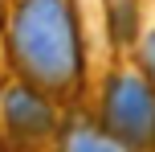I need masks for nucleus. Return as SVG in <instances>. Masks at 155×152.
<instances>
[{"instance_id":"20e7f679","label":"nucleus","mask_w":155,"mask_h":152,"mask_svg":"<svg viewBox=\"0 0 155 152\" xmlns=\"http://www.w3.org/2000/svg\"><path fill=\"white\" fill-rule=\"evenodd\" d=\"M70 144H74V148H118V140H90V136L82 132V136L70 140Z\"/></svg>"},{"instance_id":"39448f33","label":"nucleus","mask_w":155,"mask_h":152,"mask_svg":"<svg viewBox=\"0 0 155 152\" xmlns=\"http://www.w3.org/2000/svg\"><path fill=\"white\" fill-rule=\"evenodd\" d=\"M143 58H147V70H151V78H155V33L147 37V45H143Z\"/></svg>"},{"instance_id":"7ed1b4c3","label":"nucleus","mask_w":155,"mask_h":152,"mask_svg":"<svg viewBox=\"0 0 155 152\" xmlns=\"http://www.w3.org/2000/svg\"><path fill=\"white\" fill-rule=\"evenodd\" d=\"M4 119H8V128L21 132V136H41V132H49L53 115H49V107L41 103L29 87H12L4 95Z\"/></svg>"},{"instance_id":"f257e3e1","label":"nucleus","mask_w":155,"mask_h":152,"mask_svg":"<svg viewBox=\"0 0 155 152\" xmlns=\"http://www.w3.org/2000/svg\"><path fill=\"white\" fill-rule=\"evenodd\" d=\"M12 49L33 82L65 87L78 74V33L61 0H21L12 25Z\"/></svg>"},{"instance_id":"f03ea898","label":"nucleus","mask_w":155,"mask_h":152,"mask_svg":"<svg viewBox=\"0 0 155 152\" xmlns=\"http://www.w3.org/2000/svg\"><path fill=\"white\" fill-rule=\"evenodd\" d=\"M106 123L118 144H151L155 140V90L135 74H118L106 87Z\"/></svg>"}]
</instances>
